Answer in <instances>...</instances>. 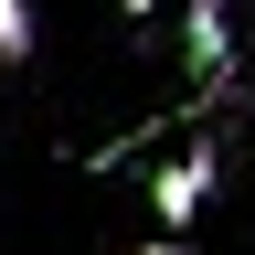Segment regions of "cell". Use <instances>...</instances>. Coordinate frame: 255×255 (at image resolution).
<instances>
[{
	"label": "cell",
	"mask_w": 255,
	"mask_h": 255,
	"mask_svg": "<svg viewBox=\"0 0 255 255\" xmlns=\"http://www.w3.org/2000/svg\"><path fill=\"white\" fill-rule=\"evenodd\" d=\"M181 64L202 75V96L181 107V128H202L223 96H234V11H223V0H181Z\"/></svg>",
	"instance_id": "obj_1"
},
{
	"label": "cell",
	"mask_w": 255,
	"mask_h": 255,
	"mask_svg": "<svg viewBox=\"0 0 255 255\" xmlns=\"http://www.w3.org/2000/svg\"><path fill=\"white\" fill-rule=\"evenodd\" d=\"M138 255H191V245H181V234H159V245H138Z\"/></svg>",
	"instance_id": "obj_4"
},
{
	"label": "cell",
	"mask_w": 255,
	"mask_h": 255,
	"mask_svg": "<svg viewBox=\"0 0 255 255\" xmlns=\"http://www.w3.org/2000/svg\"><path fill=\"white\" fill-rule=\"evenodd\" d=\"M213 170H223V149H213V138H191L181 159H159V170H149V213H159V234H191V213H202Z\"/></svg>",
	"instance_id": "obj_2"
},
{
	"label": "cell",
	"mask_w": 255,
	"mask_h": 255,
	"mask_svg": "<svg viewBox=\"0 0 255 255\" xmlns=\"http://www.w3.org/2000/svg\"><path fill=\"white\" fill-rule=\"evenodd\" d=\"M32 64V0H0V75Z\"/></svg>",
	"instance_id": "obj_3"
}]
</instances>
